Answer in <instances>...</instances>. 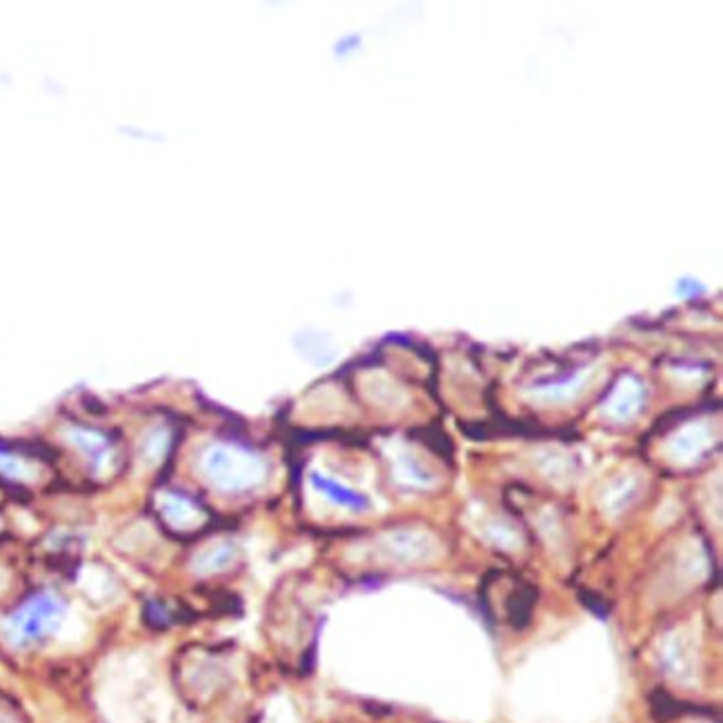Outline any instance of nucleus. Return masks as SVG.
I'll return each mask as SVG.
<instances>
[{
	"mask_svg": "<svg viewBox=\"0 0 723 723\" xmlns=\"http://www.w3.org/2000/svg\"><path fill=\"white\" fill-rule=\"evenodd\" d=\"M65 617V604L54 593H38L5 621V632L16 645H32L51 637Z\"/></svg>",
	"mask_w": 723,
	"mask_h": 723,
	"instance_id": "f03ea898",
	"label": "nucleus"
},
{
	"mask_svg": "<svg viewBox=\"0 0 723 723\" xmlns=\"http://www.w3.org/2000/svg\"><path fill=\"white\" fill-rule=\"evenodd\" d=\"M156 510H159V516L163 518V523L167 525V528L174 530V533H180V535L199 530L201 525L206 523V518H208L199 503L187 499L185 494H178V492L159 494Z\"/></svg>",
	"mask_w": 723,
	"mask_h": 723,
	"instance_id": "39448f33",
	"label": "nucleus"
},
{
	"mask_svg": "<svg viewBox=\"0 0 723 723\" xmlns=\"http://www.w3.org/2000/svg\"><path fill=\"white\" fill-rule=\"evenodd\" d=\"M0 723H12V721L5 714H0Z\"/></svg>",
	"mask_w": 723,
	"mask_h": 723,
	"instance_id": "ddd939ff",
	"label": "nucleus"
},
{
	"mask_svg": "<svg viewBox=\"0 0 723 723\" xmlns=\"http://www.w3.org/2000/svg\"><path fill=\"white\" fill-rule=\"evenodd\" d=\"M5 583H8V572H5L3 565H0V590L5 587Z\"/></svg>",
	"mask_w": 723,
	"mask_h": 723,
	"instance_id": "f8f14e48",
	"label": "nucleus"
},
{
	"mask_svg": "<svg viewBox=\"0 0 723 723\" xmlns=\"http://www.w3.org/2000/svg\"><path fill=\"white\" fill-rule=\"evenodd\" d=\"M236 557H238L236 546H232L228 541L214 544L194 559V570L201 572V574H217V572H223L230 565H234Z\"/></svg>",
	"mask_w": 723,
	"mask_h": 723,
	"instance_id": "1a4fd4ad",
	"label": "nucleus"
},
{
	"mask_svg": "<svg viewBox=\"0 0 723 723\" xmlns=\"http://www.w3.org/2000/svg\"><path fill=\"white\" fill-rule=\"evenodd\" d=\"M641 399H643L641 385L634 378H630V376L628 378H621L619 385L615 387V392L610 394L606 412L613 419H617V421H626V419H630L639 410Z\"/></svg>",
	"mask_w": 723,
	"mask_h": 723,
	"instance_id": "423d86ee",
	"label": "nucleus"
},
{
	"mask_svg": "<svg viewBox=\"0 0 723 723\" xmlns=\"http://www.w3.org/2000/svg\"><path fill=\"white\" fill-rule=\"evenodd\" d=\"M376 550L392 563H430L441 557L439 541L425 530H394L378 539Z\"/></svg>",
	"mask_w": 723,
	"mask_h": 723,
	"instance_id": "7ed1b4c3",
	"label": "nucleus"
},
{
	"mask_svg": "<svg viewBox=\"0 0 723 723\" xmlns=\"http://www.w3.org/2000/svg\"><path fill=\"white\" fill-rule=\"evenodd\" d=\"M201 475L221 492H247L266 479V464L249 450L236 445H212L201 456Z\"/></svg>",
	"mask_w": 723,
	"mask_h": 723,
	"instance_id": "f257e3e1",
	"label": "nucleus"
},
{
	"mask_svg": "<svg viewBox=\"0 0 723 723\" xmlns=\"http://www.w3.org/2000/svg\"><path fill=\"white\" fill-rule=\"evenodd\" d=\"M662 662L666 673L679 684H692L699 673V645L692 632H673L662 648Z\"/></svg>",
	"mask_w": 723,
	"mask_h": 723,
	"instance_id": "20e7f679",
	"label": "nucleus"
},
{
	"mask_svg": "<svg viewBox=\"0 0 723 723\" xmlns=\"http://www.w3.org/2000/svg\"><path fill=\"white\" fill-rule=\"evenodd\" d=\"M312 483H314V488H316L318 492H323L327 499L335 501V503L341 505V508H348V510H365V508H368V499H365L363 494H359V492H354V490H350V488L337 483V481L330 479V477L314 473V475H312Z\"/></svg>",
	"mask_w": 723,
	"mask_h": 723,
	"instance_id": "6e6552de",
	"label": "nucleus"
},
{
	"mask_svg": "<svg viewBox=\"0 0 723 723\" xmlns=\"http://www.w3.org/2000/svg\"><path fill=\"white\" fill-rule=\"evenodd\" d=\"M0 473L14 481H32L36 477V468L27 464L25 458L14 456V454H3L0 452Z\"/></svg>",
	"mask_w": 723,
	"mask_h": 723,
	"instance_id": "9b49d317",
	"label": "nucleus"
},
{
	"mask_svg": "<svg viewBox=\"0 0 723 723\" xmlns=\"http://www.w3.org/2000/svg\"><path fill=\"white\" fill-rule=\"evenodd\" d=\"M708 445L710 436L703 428H686L670 441V456L679 464H688L692 458H699Z\"/></svg>",
	"mask_w": 723,
	"mask_h": 723,
	"instance_id": "0eeeda50",
	"label": "nucleus"
},
{
	"mask_svg": "<svg viewBox=\"0 0 723 723\" xmlns=\"http://www.w3.org/2000/svg\"><path fill=\"white\" fill-rule=\"evenodd\" d=\"M72 441L92 458V462L101 468L107 458H109V447L105 443V439L96 432H88V430H77L72 434Z\"/></svg>",
	"mask_w": 723,
	"mask_h": 723,
	"instance_id": "9d476101",
	"label": "nucleus"
}]
</instances>
